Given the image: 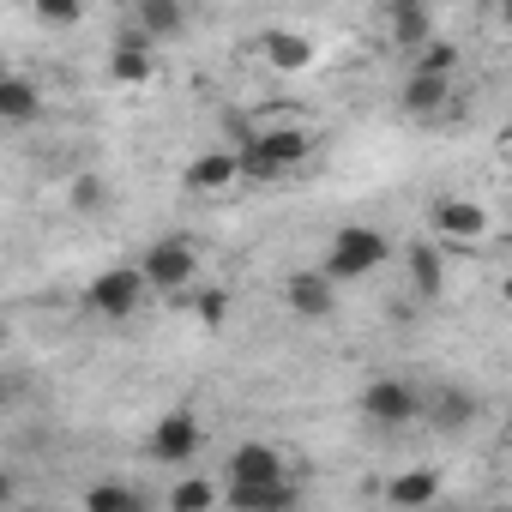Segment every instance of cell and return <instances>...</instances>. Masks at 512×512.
Masks as SVG:
<instances>
[{"mask_svg":"<svg viewBox=\"0 0 512 512\" xmlns=\"http://www.w3.org/2000/svg\"><path fill=\"white\" fill-rule=\"evenodd\" d=\"M109 73H115L121 85H145V79H151V43L127 31V37L115 43V55H109Z\"/></svg>","mask_w":512,"mask_h":512,"instance_id":"obj_13","label":"cell"},{"mask_svg":"<svg viewBox=\"0 0 512 512\" xmlns=\"http://www.w3.org/2000/svg\"><path fill=\"white\" fill-rule=\"evenodd\" d=\"M7 494H13V476H7V470H0V500H7Z\"/></svg>","mask_w":512,"mask_h":512,"instance_id":"obj_27","label":"cell"},{"mask_svg":"<svg viewBox=\"0 0 512 512\" xmlns=\"http://www.w3.org/2000/svg\"><path fill=\"white\" fill-rule=\"evenodd\" d=\"M452 67H458V49L434 37V43H422V49H416V67H410V73H428V79H452Z\"/></svg>","mask_w":512,"mask_h":512,"instance_id":"obj_21","label":"cell"},{"mask_svg":"<svg viewBox=\"0 0 512 512\" xmlns=\"http://www.w3.org/2000/svg\"><path fill=\"white\" fill-rule=\"evenodd\" d=\"M133 37H145V43H157V37H181V25H187V13L175 7V0H139L133 7Z\"/></svg>","mask_w":512,"mask_h":512,"instance_id":"obj_11","label":"cell"},{"mask_svg":"<svg viewBox=\"0 0 512 512\" xmlns=\"http://www.w3.org/2000/svg\"><path fill=\"white\" fill-rule=\"evenodd\" d=\"M386 494H392L404 512H422V506L440 494V476H434V470H404V476H392V488H386Z\"/></svg>","mask_w":512,"mask_h":512,"instance_id":"obj_17","label":"cell"},{"mask_svg":"<svg viewBox=\"0 0 512 512\" xmlns=\"http://www.w3.org/2000/svg\"><path fill=\"white\" fill-rule=\"evenodd\" d=\"M392 43L416 55L422 43H434V19H428L422 7H392Z\"/></svg>","mask_w":512,"mask_h":512,"instance_id":"obj_18","label":"cell"},{"mask_svg":"<svg viewBox=\"0 0 512 512\" xmlns=\"http://www.w3.org/2000/svg\"><path fill=\"white\" fill-rule=\"evenodd\" d=\"M362 410H368L380 428H404V422H416L422 398H416V386H410V380H374V386L362 392Z\"/></svg>","mask_w":512,"mask_h":512,"instance_id":"obj_4","label":"cell"},{"mask_svg":"<svg viewBox=\"0 0 512 512\" xmlns=\"http://www.w3.org/2000/svg\"><path fill=\"white\" fill-rule=\"evenodd\" d=\"M199 440H205V434H199V422H193L187 410H175V416H163V422H157L151 452H157L163 464H187V458L199 452Z\"/></svg>","mask_w":512,"mask_h":512,"instance_id":"obj_8","label":"cell"},{"mask_svg":"<svg viewBox=\"0 0 512 512\" xmlns=\"http://www.w3.org/2000/svg\"><path fill=\"white\" fill-rule=\"evenodd\" d=\"M0 91H7V79H0Z\"/></svg>","mask_w":512,"mask_h":512,"instance_id":"obj_28","label":"cell"},{"mask_svg":"<svg viewBox=\"0 0 512 512\" xmlns=\"http://www.w3.org/2000/svg\"><path fill=\"white\" fill-rule=\"evenodd\" d=\"M31 115H37V85L7 79V91H0V121H31Z\"/></svg>","mask_w":512,"mask_h":512,"instance_id":"obj_22","label":"cell"},{"mask_svg":"<svg viewBox=\"0 0 512 512\" xmlns=\"http://www.w3.org/2000/svg\"><path fill=\"white\" fill-rule=\"evenodd\" d=\"M410 284H416V296H440V247L434 241L410 247Z\"/></svg>","mask_w":512,"mask_h":512,"instance_id":"obj_20","label":"cell"},{"mask_svg":"<svg viewBox=\"0 0 512 512\" xmlns=\"http://www.w3.org/2000/svg\"><path fill=\"white\" fill-rule=\"evenodd\" d=\"M85 512H145V500H139V488L133 482H91L85 488Z\"/></svg>","mask_w":512,"mask_h":512,"instance_id":"obj_15","label":"cell"},{"mask_svg":"<svg viewBox=\"0 0 512 512\" xmlns=\"http://www.w3.org/2000/svg\"><path fill=\"white\" fill-rule=\"evenodd\" d=\"M260 49H266V61H272L278 73H308V67H314V43L296 37V31H272Z\"/></svg>","mask_w":512,"mask_h":512,"instance_id":"obj_12","label":"cell"},{"mask_svg":"<svg viewBox=\"0 0 512 512\" xmlns=\"http://www.w3.org/2000/svg\"><path fill=\"white\" fill-rule=\"evenodd\" d=\"M139 296H145V284H139V272H133V266L97 272V284H91V308H97V314H109V320H127V314L139 308Z\"/></svg>","mask_w":512,"mask_h":512,"instance_id":"obj_5","label":"cell"},{"mask_svg":"<svg viewBox=\"0 0 512 512\" xmlns=\"http://www.w3.org/2000/svg\"><path fill=\"white\" fill-rule=\"evenodd\" d=\"M223 500L235 506V512H296V482H266V488H229L223 482Z\"/></svg>","mask_w":512,"mask_h":512,"instance_id":"obj_9","label":"cell"},{"mask_svg":"<svg viewBox=\"0 0 512 512\" xmlns=\"http://www.w3.org/2000/svg\"><path fill=\"white\" fill-rule=\"evenodd\" d=\"M253 145H260L278 169H290V163H302L314 151V133L308 127H266V133H253Z\"/></svg>","mask_w":512,"mask_h":512,"instance_id":"obj_10","label":"cell"},{"mask_svg":"<svg viewBox=\"0 0 512 512\" xmlns=\"http://www.w3.org/2000/svg\"><path fill=\"white\" fill-rule=\"evenodd\" d=\"M284 296H290V308H296V314H308V320L332 314V284H326L320 272H296V278L284 284Z\"/></svg>","mask_w":512,"mask_h":512,"instance_id":"obj_14","label":"cell"},{"mask_svg":"<svg viewBox=\"0 0 512 512\" xmlns=\"http://www.w3.org/2000/svg\"><path fill=\"white\" fill-rule=\"evenodd\" d=\"M37 19H43V25H79V19H85V7H67V0H43Z\"/></svg>","mask_w":512,"mask_h":512,"instance_id":"obj_23","label":"cell"},{"mask_svg":"<svg viewBox=\"0 0 512 512\" xmlns=\"http://www.w3.org/2000/svg\"><path fill=\"white\" fill-rule=\"evenodd\" d=\"M434 235L440 241H482L488 235V211L476 199H440L434 205Z\"/></svg>","mask_w":512,"mask_h":512,"instance_id":"obj_7","label":"cell"},{"mask_svg":"<svg viewBox=\"0 0 512 512\" xmlns=\"http://www.w3.org/2000/svg\"><path fill=\"white\" fill-rule=\"evenodd\" d=\"M446 97H452V79H428V73L404 79V109L410 115H434V109H446Z\"/></svg>","mask_w":512,"mask_h":512,"instance_id":"obj_16","label":"cell"},{"mask_svg":"<svg viewBox=\"0 0 512 512\" xmlns=\"http://www.w3.org/2000/svg\"><path fill=\"white\" fill-rule=\"evenodd\" d=\"M380 260H386V235H380V229H368V223H350V229H338V235H332L320 278H326V284H356V278H368Z\"/></svg>","mask_w":512,"mask_h":512,"instance_id":"obj_1","label":"cell"},{"mask_svg":"<svg viewBox=\"0 0 512 512\" xmlns=\"http://www.w3.org/2000/svg\"><path fill=\"white\" fill-rule=\"evenodd\" d=\"M169 506H175V512H211V506H217V482H211V476H181V482L169 488Z\"/></svg>","mask_w":512,"mask_h":512,"instance_id":"obj_19","label":"cell"},{"mask_svg":"<svg viewBox=\"0 0 512 512\" xmlns=\"http://www.w3.org/2000/svg\"><path fill=\"white\" fill-rule=\"evenodd\" d=\"M266 482H290L284 476V452L266 440H241L229 452V488H266Z\"/></svg>","mask_w":512,"mask_h":512,"instance_id":"obj_3","label":"cell"},{"mask_svg":"<svg viewBox=\"0 0 512 512\" xmlns=\"http://www.w3.org/2000/svg\"><path fill=\"white\" fill-rule=\"evenodd\" d=\"M187 193H205V199H217V193H229L235 181H241V169H235V151H199L193 163H187Z\"/></svg>","mask_w":512,"mask_h":512,"instance_id":"obj_6","label":"cell"},{"mask_svg":"<svg viewBox=\"0 0 512 512\" xmlns=\"http://www.w3.org/2000/svg\"><path fill=\"white\" fill-rule=\"evenodd\" d=\"M223 314H229V296H223V290H205V296H199V320H205V326H217Z\"/></svg>","mask_w":512,"mask_h":512,"instance_id":"obj_24","label":"cell"},{"mask_svg":"<svg viewBox=\"0 0 512 512\" xmlns=\"http://www.w3.org/2000/svg\"><path fill=\"white\" fill-rule=\"evenodd\" d=\"M73 199H79V205H97V199H103V181H97V175L73 181Z\"/></svg>","mask_w":512,"mask_h":512,"instance_id":"obj_26","label":"cell"},{"mask_svg":"<svg viewBox=\"0 0 512 512\" xmlns=\"http://www.w3.org/2000/svg\"><path fill=\"white\" fill-rule=\"evenodd\" d=\"M470 416H476V404H470V398H458V392H446V398H440V422H470Z\"/></svg>","mask_w":512,"mask_h":512,"instance_id":"obj_25","label":"cell"},{"mask_svg":"<svg viewBox=\"0 0 512 512\" xmlns=\"http://www.w3.org/2000/svg\"><path fill=\"white\" fill-rule=\"evenodd\" d=\"M133 272H139V284H145V290H163V296H175V290H187V284H193V247H187L181 235H169V241H151L145 266H133Z\"/></svg>","mask_w":512,"mask_h":512,"instance_id":"obj_2","label":"cell"}]
</instances>
